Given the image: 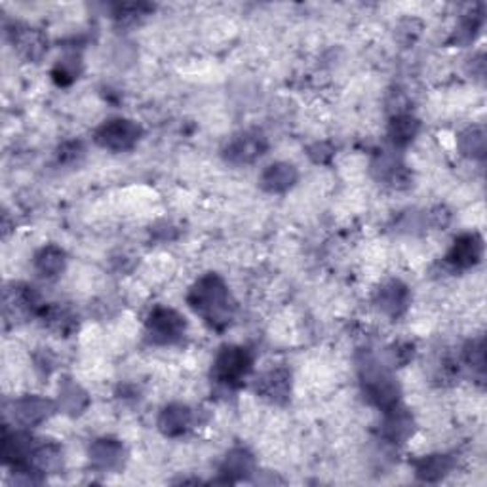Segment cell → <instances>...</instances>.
Masks as SVG:
<instances>
[{"label": "cell", "mask_w": 487, "mask_h": 487, "mask_svg": "<svg viewBox=\"0 0 487 487\" xmlns=\"http://www.w3.org/2000/svg\"><path fill=\"white\" fill-rule=\"evenodd\" d=\"M187 305L216 332L227 330L236 314L231 289L217 272H208L191 286Z\"/></svg>", "instance_id": "obj_1"}, {"label": "cell", "mask_w": 487, "mask_h": 487, "mask_svg": "<svg viewBox=\"0 0 487 487\" xmlns=\"http://www.w3.org/2000/svg\"><path fill=\"white\" fill-rule=\"evenodd\" d=\"M364 398L377 410L387 412L400 404L402 389L390 367L372 350H362L357 358Z\"/></svg>", "instance_id": "obj_2"}, {"label": "cell", "mask_w": 487, "mask_h": 487, "mask_svg": "<svg viewBox=\"0 0 487 487\" xmlns=\"http://www.w3.org/2000/svg\"><path fill=\"white\" fill-rule=\"evenodd\" d=\"M254 354L240 345H225L219 349L212 364V379L217 385L234 389L252 373Z\"/></svg>", "instance_id": "obj_3"}, {"label": "cell", "mask_w": 487, "mask_h": 487, "mask_svg": "<svg viewBox=\"0 0 487 487\" xmlns=\"http://www.w3.org/2000/svg\"><path fill=\"white\" fill-rule=\"evenodd\" d=\"M145 332H147L149 343L156 347L177 345L187 334V320L176 309L158 305L145 320Z\"/></svg>", "instance_id": "obj_4"}, {"label": "cell", "mask_w": 487, "mask_h": 487, "mask_svg": "<svg viewBox=\"0 0 487 487\" xmlns=\"http://www.w3.org/2000/svg\"><path fill=\"white\" fill-rule=\"evenodd\" d=\"M141 136L143 130L136 121H130V118H111V121H105L96 130L94 139L101 149L126 153L136 147Z\"/></svg>", "instance_id": "obj_5"}, {"label": "cell", "mask_w": 487, "mask_h": 487, "mask_svg": "<svg viewBox=\"0 0 487 487\" xmlns=\"http://www.w3.org/2000/svg\"><path fill=\"white\" fill-rule=\"evenodd\" d=\"M269 151V139L259 130H244L240 134L232 136L225 147H223V158L232 166H247L257 162L259 158Z\"/></svg>", "instance_id": "obj_6"}, {"label": "cell", "mask_w": 487, "mask_h": 487, "mask_svg": "<svg viewBox=\"0 0 487 487\" xmlns=\"http://www.w3.org/2000/svg\"><path fill=\"white\" fill-rule=\"evenodd\" d=\"M56 412H59L58 402L46 397H38V394H25V397L12 400L8 407L10 419L20 428H35L43 425Z\"/></svg>", "instance_id": "obj_7"}, {"label": "cell", "mask_w": 487, "mask_h": 487, "mask_svg": "<svg viewBox=\"0 0 487 487\" xmlns=\"http://www.w3.org/2000/svg\"><path fill=\"white\" fill-rule=\"evenodd\" d=\"M126 447L121 440L103 436L90 444L88 447V460L94 470L98 472H116L126 463Z\"/></svg>", "instance_id": "obj_8"}, {"label": "cell", "mask_w": 487, "mask_h": 487, "mask_svg": "<svg viewBox=\"0 0 487 487\" xmlns=\"http://www.w3.org/2000/svg\"><path fill=\"white\" fill-rule=\"evenodd\" d=\"M43 299L29 284H12L4 292V314L6 318H27L38 316L43 309Z\"/></svg>", "instance_id": "obj_9"}, {"label": "cell", "mask_w": 487, "mask_h": 487, "mask_svg": "<svg viewBox=\"0 0 487 487\" xmlns=\"http://www.w3.org/2000/svg\"><path fill=\"white\" fill-rule=\"evenodd\" d=\"M36 444L38 440L27 432V428L4 430L3 445H0V457H3L4 465H8L10 468L20 465H31Z\"/></svg>", "instance_id": "obj_10"}, {"label": "cell", "mask_w": 487, "mask_h": 487, "mask_svg": "<svg viewBox=\"0 0 487 487\" xmlns=\"http://www.w3.org/2000/svg\"><path fill=\"white\" fill-rule=\"evenodd\" d=\"M483 257V239L478 232H465L455 239L450 252L445 255L447 265L455 271H468L476 267Z\"/></svg>", "instance_id": "obj_11"}, {"label": "cell", "mask_w": 487, "mask_h": 487, "mask_svg": "<svg viewBox=\"0 0 487 487\" xmlns=\"http://www.w3.org/2000/svg\"><path fill=\"white\" fill-rule=\"evenodd\" d=\"M257 397L276 405H284L292 397V372L287 367H272L263 373L255 383Z\"/></svg>", "instance_id": "obj_12"}, {"label": "cell", "mask_w": 487, "mask_h": 487, "mask_svg": "<svg viewBox=\"0 0 487 487\" xmlns=\"http://www.w3.org/2000/svg\"><path fill=\"white\" fill-rule=\"evenodd\" d=\"M375 305L389 318L397 320L412 305V292L402 280H389L377 289Z\"/></svg>", "instance_id": "obj_13"}, {"label": "cell", "mask_w": 487, "mask_h": 487, "mask_svg": "<svg viewBox=\"0 0 487 487\" xmlns=\"http://www.w3.org/2000/svg\"><path fill=\"white\" fill-rule=\"evenodd\" d=\"M415 419L400 404L392 410L383 412V423H381V438L392 445H402L413 436Z\"/></svg>", "instance_id": "obj_14"}, {"label": "cell", "mask_w": 487, "mask_h": 487, "mask_svg": "<svg viewBox=\"0 0 487 487\" xmlns=\"http://www.w3.org/2000/svg\"><path fill=\"white\" fill-rule=\"evenodd\" d=\"M255 457L247 447L236 445L223 459L219 467V482L223 483H236L252 478L255 474Z\"/></svg>", "instance_id": "obj_15"}, {"label": "cell", "mask_w": 487, "mask_h": 487, "mask_svg": "<svg viewBox=\"0 0 487 487\" xmlns=\"http://www.w3.org/2000/svg\"><path fill=\"white\" fill-rule=\"evenodd\" d=\"M158 430H161L168 438H179L187 434L194 425V412L192 407L181 402L168 404L162 407L161 415H158Z\"/></svg>", "instance_id": "obj_16"}, {"label": "cell", "mask_w": 487, "mask_h": 487, "mask_svg": "<svg viewBox=\"0 0 487 487\" xmlns=\"http://www.w3.org/2000/svg\"><path fill=\"white\" fill-rule=\"evenodd\" d=\"M299 181V172L294 164L274 162L263 169L259 176V187L271 194H282L295 187Z\"/></svg>", "instance_id": "obj_17"}, {"label": "cell", "mask_w": 487, "mask_h": 487, "mask_svg": "<svg viewBox=\"0 0 487 487\" xmlns=\"http://www.w3.org/2000/svg\"><path fill=\"white\" fill-rule=\"evenodd\" d=\"M58 410L69 417H78L82 415L88 405H90V397L88 392L76 383L71 377H63L59 381L58 387Z\"/></svg>", "instance_id": "obj_18"}, {"label": "cell", "mask_w": 487, "mask_h": 487, "mask_svg": "<svg viewBox=\"0 0 487 487\" xmlns=\"http://www.w3.org/2000/svg\"><path fill=\"white\" fill-rule=\"evenodd\" d=\"M10 36L12 44L20 51V56H23L27 61H38L46 54L48 41L38 29L16 25L14 31H10Z\"/></svg>", "instance_id": "obj_19"}, {"label": "cell", "mask_w": 487, "mask_h": 487, "mask_svg": "<svg viewBox=\"0 0 487 487\" xmlns=\"http://www.w3.org/2000/svg\"><path fill=\"white\" fill-rule=\"evenodd\" d=\"M48 330L56 332L59 337H69L78 327L76 316L69 307H63L59 302H44L41 312L36 316Z\"/></svg>", "instance_id": "obj_20"}, {"label": "cell", "mask_w": 487, "mask_h": 487, "mask_svg": "<svg viewBox=\"0 0 487 487\" xmlns=\"http://www.w3.org/2000/svg\"><path fill=\"white\" fill-rule=\"evenodd\" d=\"M33 267L41 279L54 280L58 276H61L65 267H67V254H65L63 249L56 244L43 246L35 254Z\"/></svg>", "instance_id": "obj_21"}, {"label": "cell", "mask_w": 487, "mask_h": 487, "mask_svg": "<svg viewBox=\"0 0 487 487\" xmlns=\"http://www.w3.org/2000/svg\"><path fill=\"white\" fill-rule=\"evenodd\" d=\"M453 467H455V460L450 455H442V453H432L413 460L415 476L420 482H427V483H436L444 480L447 474L453 470Z\"/></svg>", "instance_id": "obj_22"}, {"label": "cell", "mask_w": 487, "mask_h": 487, "mask_svg": "<svg viewBox=\"0 0 487 487\" xmlns=\"http://www.w3.org/2000/svg\"><path fill=\"white\" fill-rule=\"evenodd\" d=\"M373 174L379 181L389 183L394 189H405L412 185V176L397 156L383 154L373 162Z\"/></svg>", "instance_id": "obj_23"}, {"label": "cell", "mask_w": 487, "mask_h": 487, "mask_svg": "<svg viewBox=\"0 0 487 487\" xmlns=\"http://www.w3.org/2000/svg\"><path fill=\"white\" fill-rule=\"evenodd\" d=\"M420 130V122L410 113H398L389 122V139L397 149L412 145Z\"/></svg>", "instance_id": "obj_24"}, {"label": "cell", "mask_w": 487, "mask_h": 487, "mask_svg": "<svg viewBox=\"0 0 487 487\" xmlns=\"http://www.w3.org/2000/svg\"><path fill=\"white\" fill-rule=\"evenodd\" d=\"M63 447L51 440H38L31 465L46 474H56L63 468Z\"/></svg>", "instance_id": "obj_25"}, {"label": "cell", "mask_w": 487, "mask_h": 487, "mask_svg": "<svg viewBox=\"0 0 487 487\" xmlns=\"http://www.w3.org/2000/svg\"><path fill=\"white\" fill-rule=\"evenodd\" d=\"M459 153L470 161H483L487 151V136L483 126H468L457 136Z\"/></svg>", "instance_id": "obj_26"}, {"label": "cell", "mask_w": 487, "mask_h": 487, "mask_svg": "<svg viewBox=\"0 0 487 487\" xmlns=\"http://www.w3.org/2000/svg\"><path fill=\"white\" fill-rule=\"evenodd\" d=\"M82 73V58L76 51H69L67 56H63L51 69V78L61 88L71 86Z\"/></svg>", "instance_id": "obj_27"}, {"label": "cell", "mask_w": 487, "mask_h": 487, "mask_svg": "<svg viewBox=\"0 0 487 487\" xmlns=\"http://www.w3.org/2000/svg\"><path fill=\"white\" fill-rule=\"evenodd\" d=\"M154 12L153 4L147 3H126V4H116L113 12V20L121 27H134V25L141 23L145 18L151 16Z\"/></svg>", "instance_id": "obj_28"}, {"label": "cell", "mask_w": 487, "mask_h": 487, "mask_svg": "<svg viewBox=\"0 0 487 487\" xmlns=\"http://www.w3.org/2000/svg\"><path fill=\"white\" fill-rule=\"evenodd\" d=\"M463 360L472 372H476L478 375H483V372H485V343H483V337L468 341V343L463 349Z\"/></svg>", "instance_id": "obj_29"}, {"label": "cell", "mask_w": 487, "mask_h": 487, "mask_svg": "<svg viewBox=\"0 0 487 487\" xmlns=\"http://www.w3.org/2000/svg\"><path fill=\"white\" fill-rule=\"evenodd\" d=\"M86 154V147L82 141L78 139H71L61 143L58 151H56V158L61 166H78L82 162V158Z\"/></svg>", "instance_id": "obj_30"}, {"label": "cell", "mask_w": 487, "mask_h": 487, "mask_svg": "<svg viewBox=\"0 0 487 487\" xmlns=\"http://www.w3.org/2000/svg\"><path fill=\"white\" fill-rule=\"evenodd\" d=\"M482 23H483V12L482 8L480 10H472L470 14H467V18L460 21V27L457 29V38L463 43H470L476 38L478 31L482 29Z\"/></svg>", "instance_id": "obj_31"}, {"label": "cell", "mask_w": 487, "mask_h": 487, "mask_svg": "<svg viewBox=\"0 0 487 487\" xmlns=\"http://www.w3.org/2000/svg\"><path fill=\"white\" fill-rule=\"evenodd\" d=\"M390 357L392 364L397 367L407 365L415 358V343H412V341H398V343L390 347Z\"/></svg>", "instance_id": "obj_32"}, {"label": "cell", "mask_w": 487, "mask_h": 487, "mask_svg": "<svg viewBox=\"0 0 487 487\" xmlns=\"http://www.w3.org/2000/svg\"><path fill=\"white\" fill-rule=\"evenodd\" d=\"M33 360L35 370L43 377H50V373L56 370V357L50 352V349H36Z\"/></svg>", "instance_id": "obj_33"}, {"label": "cell", "mask_w": 487, "mask_h": 487, "mask_svg": "<svg viewBox=\"0 0 487 487\" xmlns=\"http://www.w3.org/2000/svg\"><path fill=\"white\" fill-rule=\"evenodd\" d=\"M309 156L316 164H326L334 156V149L327 143H316L309 149Z\"/></svg>", "instance_id": "obj_34"}, {"label": "cell", "mask_w": 487, "mask_h": 487, "mask_svg": "<svg viewBox=\"0 0 487 487\" xmlns=\"http://www.w3.org/2000/svg\"><path fill=\"white\" fill-rule=\"evenodd\" d=\"M428 219H430V223H432L434 227L442 229V227H445V225H447V223H450L452 216H450V212H447L445 208H442V206H440V208H436V209H432V212L428 214Z\"/></svg>", "instance_id": "obj_35"}]
</instances>
